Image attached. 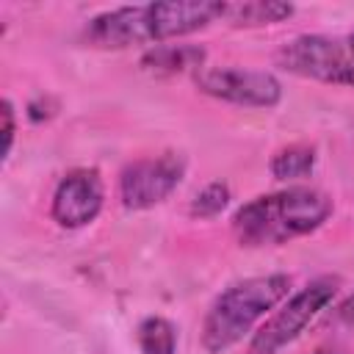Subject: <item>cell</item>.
<instances>
[{
    "label": "cell",
    "instance_id": "6da1fadb",
    "mask_svg": "<svg viewBox=\"0 0 354 354\" xmlns=\"http://www.w3.org/2000/svg\"><path fill=\"white\" fill-rule=\"evenodd\" d=\"M224 17L218 0H163L144 6H122L97 14L86 25V39L105 50H124L133 44H152L177 39L207 28Z\"/></svg>",
    "mask_w": 354,
    "mask_h": 354
},
{
    "label": "cell",
    "instance_id": "7a4b0ae2",
    "mask_svg": "<svg viewBox=\"0 0 354 354\" xmlns=\"http://www.w3.org/2000/svg\"><path fill=\"white\" fill-rule=\"evenodd\" d=\"M332 216V199L315 188H285L254 196L232 216V230L246 246L285 243L318 230Z\"/></svg>",
    "mask_w": 354,
    "mask_h": 354
},
{
    "label": "cell",
    "instance_id": "3957f363",
    "mask_svg": "<svg viewBox=\"0 0 354 354\" xmlns=\"http://www.w3.org/2000/svg\"><path fill=\"white\" fill-rule=\"evenodd\" d=\"M290 290L288 274H266L249 277L243 282L230 285L207 310L202 324V346L210 354H221L232 348L243 335Z\"/></svg>",
    "mask_w": 354,
    "mask_h": 354
},
{
    "label": "cell",
    "instance_id": "277c9868",
    "mask_svg": "<svg viewBox=\"0 0 354 354\" xmlns=\"http://www.w3.org/2000/svg\"><path fill=\"white\" fill-rule=\"evenodd\" d=\"M277 64L301 77L354 86V55L346 44V36H296L277 50Z\"/></svg>",
    "mask_w": 354,
    "mask_h": 354
},
{
    "label": "cell",
    "instance_id": "5b68a950",
    "mask_svg": "<svg viewBox=\"0 0 354 354\" xmlns=\"http://www.w3.org/2000/svg\"><path fill=\"white\" fill-rule=\"evenodd\" d=\"M335 293H337L335 277H318L307 282L254 332L249 343V354H277L279 348L293 343L304 332V326L335 299Z\"/></svg>",
    "mask_w": 354,
    "mask_h": 354
},
{
    "label": "cell",
    "instance_id": "8992f818",
    "mask_svg": "<svg viewBox=\"0 0 354 354\" xmlns=\"http://www.w3.org/2000/svg\"><path fill=\"white\" fill-rule=\"evenodd\" d=\"M185 160L177 152H163L155 158H141L124 166L119 177V196L122 205L130 210H147L163 202L183 180Z\"/></svg>",
    "mask_w": 354,
    "mask_h": 354
},
{
    "label": "cell",
    "instance_id": "52a82bcc",
    "mask_svg": "<svg viewBox=\"0 0 354 354\" xmlns=\"http://www.w3.org/2000/svg\"><path fill=\"white\" fill-rule=\"evenodd\" d=\"M196 86L216 100L249 105V108H274L282 100L279 80L271 72H260V69H235V66L199 69Z\"/></svg>",
    "mask_w": 354,
    "mask_h": 354
},
{
    "label": "cell",
    "instance_id": "ba28073f",
    "mask_svg": "<svg viewBox=\"0 0 354 354\" xmlns=\"http://www.w3.org/2000/svg\"><path fill=\"white\" fill-rule=\"evenodd\" d=\"M102 180L97 169H72L53 194V218L61 227H86L102 210Z\"/></svg>",
    "mask_w": 354,
    "mask_h": 354
},
{
    "label": "cell",
    "instance_id": "9c48e42d",
    "mask_svg": "<svg viewBox=\"0 0 354 354\" xmlns=\"http://www.w3.org/2000/svg\"><path fill=\"white\" fill-rule=\"evenodd\" d=\"M205 61V50L194 47V44H163L149 50L141 58V66L155 72V75H177V72H188V69H202Z\"/></svg>",
    "mask_w": 354,
    "mask_h": 354
},
{
    "label": "cell",
    "instance_id": "30bf717a",
    "mask_svg": "<svg viewBox=\"0 0 354 354\" xmlns=\"http://www.w3.org/2000/svg\"><path fill=\"white\" fill-rule=\"evenodd\" d=\"M293 14L290 3H277V0H246V3H224V17L232 25L254 28V25H274L282 22Z\"/></svg>",
    "mask_w": 354,
    "mask_h": 354
},
{
    "label": "cell",
    "instance_id": "8fae6325",
    "mask_svg": "<svg viewBox=\"0 0 354 354\" xmlns=\"http://www.w3.org/2000/svg\"><path fill=\"white\" fill-rule=\"evenodd\" d=\"M315 166V149L310 144H290L282 147L271 158V174L277 180H299L307 177Z\"/></svg>",
    "mask_w": 354,
    "mask_h": 354
},
{
    "label": "cell",
    "instance_id": "7c38bea8",
    "mask_svg": "<svg viewBox=\"0 0 354 354\" xmlns=\"http://www.w3.org/2000/svg\"><path fill=\"white\" fill-rule=\"evenodd\" d=\"M138 348H141V354H174L177 351L174 326L160 315L144 318L138 324Z\"/></svg>",
    "mask_w": 354,
    "mask_h": 354
},
{
    "label": "cell",
    "instance_id": "4fadbf2b",
    "mask_svg": "<svg viewBox=\"0 0 354 354\" xmlns=\"http://www.w3.org/2000/svg\"><path fill=\"white\" fill-rule=\"evenodd\" d=\"M227 202H230V188L224 183H210L194 196L191 213L199 216V218H213L227 207Z\"/></svg>",
    "mask_w": 354,
    "mask_h": 354
},
{
    "label": "cell",
    "instance_id": "5bb4252c",
    "mask_svg": "<svg viewBox=\"0 0 354 354\" xmlns=\"http://www.w3.org/2000/svg\"><path fill=\"white\" fill-rule=\"evenodd\" d=\"M14 130H17V124H14V105H11V100H3V158H8V152H11Z\"/></svg>",
    "mask_w": 354,
    "mask_h": 354
},
{
    "label": "cell",
    "instance_id": "9a60e30c",
    "mask_svg": "<svg viewBox=\"0 0 354 354\" xmlns=\"http://www.w3.org/2000/svg\"><path fill=\"white\" fill-rule=\"evenodd\" d=\"M337 318H340L346 326H351V329H354V296H348V299L337 307Z\"/></svg>",
    "mask_w": 354,
    "mask_h": 354
},
{
    "label": "cell",
    "instance_id": "2e32d148",
    "mask_svg": "<svg viewBox=\"0 0 354 354\" xmlns=\"http://www.w3.org/2000/svg\"><path fill=\"white\" fill-rule=\"evenodd\" d=\"M313 354H346L343 348H337V346H318Z\"/></svg>",
    "mask_w": 354,
    "mask_h": 354
},
{
    "label": "cell",
    "instance_id": "e0dca14e",
    "mask_svg": "<svg viewBox=\"0 0 354 354\" xmlns=\"http://www.w3.org/2000/svg\"><path fill=\"white\" fill-rule=\"evenodd\" d=\"M346 44H348V50H351V55H354V33L346 36Z\"/></svg>",
    "mask_w": 354,
    "mask_h": 354
}]
</instances>
